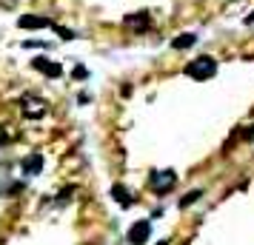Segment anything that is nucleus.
<instances>
[{"label":"nucleus","mask_w":254,"mask_h":245,"mask_svg":"<svg viewBox=\"0 0 254 245\" xmlns=\"http://www.w3.org/2000/svg\"><path fill=\"white\" fill-rule=\"evenodd\" d=\"M123 23H126L128 29H134V32H146L151 20H149V14H146V12H137V14H128Z\"/></svg>","instance_id":"7"},{"label":"nucleus","mask_w":254,"mask_h":245,"mask_svg":"<svg viewBox=\"0 0 254 245\" xmlns=\"http://www.w3.org/2000/svg\"><path fill=\"white\" fill-rule=\"evenodd\" d=\"M112 197H115L117 202L123 205V208H128V205H134V197H131V194H128V191H126L123 186H112Z\"/></svg>","instance_id":"9"},{"label":"nucleus","mask_w":254,"mask_h":245,"mask_svg":"<svg viewBox=\"0 0 254 245\" xmlns=\"http://www.w3.org/2000/svg\"><path fill=\"white\" fill-rule=\"evenodd\" d=\"M246 23H254V12L249 14V17H246Z\"/></svg>","instance_id":"13"},{"label":"nucleus","mask_w":254,"mask_h":245,"mask_svg":"<svg viewBox=\"0 0 254 245\" xmlns=\"http://www.w3.org/2000/svg\"><path fill=\"white\" fill-rule=\"evenodd\" d=\"M151 237V222L149 220H137L128 228V243L131 245H146Z\"/></svg>","instance_id":"3"},{"label":"nucleus","mask_w":254,"mask_h":245,"mask_svg":"<svg viewBox=\"0 0 254 245\" xmlns=\"http://www.w3.org/2000/svg\"><path fill=\"white\" fill-rule=\"evenodd\" d=\"M186 74L189 77H194V80H208V77H214L217 74V60L203 54V57L191 60L189 66H186Z\"/></svg>","instance_id":"1"},{"label":"nucleus","mask_w":254,"mask_h":245,"mask_svg":"<svg viewBox=\"0 0 254 245\" xmlns=\"http://www.w3.org/2000/svg\"><path fill=\"white\" fill-rule=\"evenodd\" d=\"M174 183H177V174H174L172 168H163V171H151L149 186L154 188L157 194H166V191H172Z\"/></svg>","instance_id":"2"},{"label":"nucleus","mask_w":254,"mask_h":245,"mask_svg":"<svg viewBox=\"0 0 254 245\" xmlns=\"http://www.w3.org/2000/svg\"><path fill=\"white\" fill-rule=\"evenodd\" d=\"M200 197H203V191H189V194L180 199V208H189V205H191V202H197Z\"/></svg>","instance_id":"11"},{"label":"nucleus","mask_w":254,"mask_h":245,"mask_svg":"<svg viewBox=\"0 0 254 245\" xmlns=\"http://www.w3.org/2000/svg\"><path fill=\"white\" fill-rule=\"evenodd\" d=\"M194 43H197V35H177L172 40L174 49H189V46H194Z\"/></svg>","instance_id":"10"},{"label":"nucleus","mask_w":254,"mask_h":245,"mask_svg":"<svg viewBox=\"0 0 254 245\" xmlns=\"http://www.w3.org/2000/svg\"><path fill=\"white\" fill-rule=\"evenodd\" d=\"M23 114L29 117V120H37V117L46 114V103L37 100V97H23Z\"/></svg>","instance_id":"6"},{"label":"nucleus","mask_w":254,"mask_h":245,"mask_svg":"<svg viewBox=\"0 0 254 245\" xmlns=\"http://www.w3.org/2000/svg\"><path fill=\"white\" fill-rule=\"evenodd\" d=\"M71 77H74V80H86V77H89V71H86V66H74V71H71Z\"/></svg>","instance_id":"12"},{"label":"nucleus","mask_w":254,"mask_h":245,"mask_svg":"<svg viewBox=\"0 0 254 245\" xmlns=\"http://www.w3.org/2000/svg\"><path fill=\"white\" fill-rule=\"evenodd\" d=\"M17 26L20 29H55V23L49 17H43V14H23L17 20Z\"/></svg>","instance_id":"4"},{"label":"nucleus","mask_w":254,"mask_h":245,"mask_svg":"<svg viewBox=\"0 0 254 245\" xmlns=\"http://www.w3.org/2000/svg\"><path fill=\"white\" fill-rule=\"evenodd\" d=\"M43 171V154H29L23 160V174H40Z\"/></svg>","instance_id":"8"},{"label":"nucleus","mask_w":254,"mask_h":245,"mask_svg":"<svg viewBox=\"0 0 254 245\" xmlns=\"http://www.w3.org/2000/svg\"><path fill=\"white\" fill-rule=\"evenodd\" d=\"M32 66H35L37 71H43L46 77H60V74H63V66L55 63V60H46V57H35L32 60Z\"/></svg>","instance_id":"5"},{"label":"nucleus","mask_w":254,"mask_h":245,"mask_svg":"<svg viewBox=\"0 0 254 245\" xmlns=\"http://www.w3.org/2000/svg\"><path fill=\"white\" fill-rule=\"evenodd\" d=\"M160 245H166V243H160Z\"/></svg>","instance_id":"14"}]
</instances>
